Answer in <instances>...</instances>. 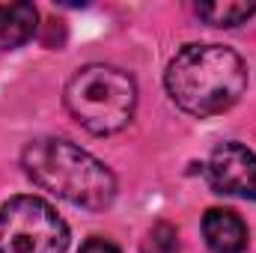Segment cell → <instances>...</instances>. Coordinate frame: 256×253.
<instances>
[{"mask_svg":"<svg viewBox=\"0 0 256 253\" xmlns=\"http://www.w3.org/2000/svg\"><path fill=\"white\" fill-rule=\"evenodd\" d=\"M21 164L39 188L57 194L72 206L98 212L108 208L116 196V179L104 161L60 137L33 140L24 149Z\"/></svg>","mask_w":256,"mask_h":253,"instance_id":"7a4b0ae2","label":"cell"},{"mask_svg":"<svg viewBox=\"0 0 256 253\" xmlns=\"http://www.w3.org/2000/svg\"><path fill=\"white\" fill-rule=\"evenodd\" d=\"M80 253H120V248L114 244V242H104V238H90Z\"/></svg>","mask_w":256,"mask_h":253,"instance_id":"30bf717a","label":"cell"},{"mask_svg":"<svg viewBox=\"0 0 256 253\" xmlns=\"http://www.w3.org/2000/svg\"><path fill=\"white\" fill-rule=\"evenodd\" d=\"M256 12V3H236V0H214V3H200L196 6V15L212 24V27H236L242 21H248Z\"/></svg>","mask_w":256,"mask_h":253,"instance_id":"ba28073f","label":"cell"},{"mask_svg":"<svg viewBox=\"0 0 256 253\" xmlns=\"http://www.w3.org/2000/svg\"><path fill=\"white\" fill-rule=\"evenodd\" d=\"M202 236L212 253H244L248 226L230 208H208L202 218Z\"/></svg>","mask_w":256,"mask_h":253,"instance_id":"8992f818","label":"cell"},{"mask_svg":"<svg viewBox=\"0 0 256 253\" xmlns=\"http://www.w3.org/2000/svg\"><path fill=\"white\" fill-rule=\"evenodd\" d=\"M170 98L191 116L230 110L248 90V66L224 45H185L164 74Z\"/></svg>","mask_w":256,"mask_h":253,"instance_id":"6da1fadb","label":"cell"},{"mask_svg":"<svg viewBox=\"0 0 256 253\" xmlns=\"http://www.w3.org/2000/svg\"><path fill=\"white\" fill-rule=\"evenodd\" d=\"M140 253H179V232H176V226L164 224V220L155 224L146 232V238L140 244Z\"/></svg>","mask_w":256,"mask_h":253,"instance_id":"9c48e42d","label":"cell"},{"mask_svg":"<svg viewBox=\"0 0 256 253\" xmlns=\"http://www.w3.org/2000/svg\"><path fill=\"white\" fill-rule=\"evenodd\" d=\"M68 226L42 196H12L0 206V253H66Z\"/></svg>","mask_w":256,"mask_h":253,"instance_id":"277c9868","label":"cell"},{"mask_svg":"<svg viewBox=\"0 0 256 253\" xmlns=\"http://www.w3.org/2000/svg\"><path fill=\"white\" fill-rule=\"evenodd\" d=\"M208 182L220 194L256 200V155L242 143H220L208 158Z\"/></svg>","mask_w":256,"mask_h":253,"instance_id":"5b68a950","label":"cell"},{"mask_svg":"<svg viewBox=\"0 0 256 253\" xmlns=\"http://www.w3.org/2000/svg\"><path fill=\"white\" fill-rule=\"evenodd\" d=\"M33 3H0V51H15L36 33Z\"/></svg>","mask_w":256,"mask_h":253,"instance_id":"52a82bcc","label":"cell"},{"mask_svg":"<svg viewBox=\"0 0 256 253\" xmlns=\"http://www.w3.org/2000/svg\"><path fill=\"white\" fill-rule=\"evenodd\" d=\"M68 114L92 134H116L131 122L137 108L134 78L114 66H84L66 84Z\"/></svg>","mask_w":256,"mask_h":253,"instance_id":"3957f363","label":"cell"}]
</instances>
